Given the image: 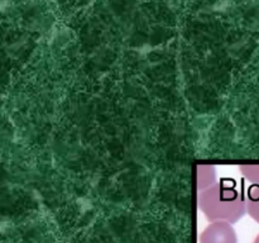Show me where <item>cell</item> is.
Masks as SVG:
<instances>
[{"label":"cell","mask_w":259,"mask_h":243,"mask_svg":"<svg viewBox=\"0 0 259 243\" xmlns=\"http://www.w3.org/2000/svg\"><path fill=\"white\" fill-rule=\"evenodd\" d=\"M197 207L210 223L234 224L247 213V199L234 180L223 179L209 189L197 192Z\"/></svg>","instance_id":"6da1fadb"},{"label":"cell","mask_w":259,"mask_h":243,"mask_svg":"<svg viewBox=\"0 0 259 243\" xmlns=\"http://www.w3.org/2000/svg\"><path fill=\"white\" fill-rule=\"evenodd\" d=\"M218 182L217 169L211 165H199L197 166V192L209 189Z\"/></svg>","instance_id":"3957f363"},{"label":"cell","mask_w":259,"mask_h":243,"mask_svg":"<svg viewBox=\"0 0 259 243\" xmlns=\"http://www.w3.org/2000/svg\"><path fill=\"white\" fill-rule=\"evenodd\" d=\"M239 170L245 179L249 180L253 184L259 185V165H245V166H240Z\"/></svg>","instance_id":"5b68a950"},{"label":"cell","mask_w":259,"mask_h":243,"mask_svg":"<svg viewBox=\"0 0 259 243\" xmlns=\"http://www.w3.org/2000/svg\"><path fill=\"white\" fill-rule=\"evenodd\" d=\"M245 199H247V213L252 219L259 224V185L253 184L250 185L248 189L247 194H245Z\"/></svg>","instance_id":"277c9868"},{"label":"cell","mask_w":259,"mask_h":243,"mask_svg":"<svg viewBox=\"0 0 259 243\" xmlns=\"http://www.w3.org/2000/svg\"><path fill=\"white\" fill-rule=\"evenodd\" d=\"M200 243H238L237 232L228 222H212L200 234Z\"/></svg>","instance_id":"7a4b0ae2"},{"label":"cell","mask_w":259,"mask_h":243,"mask_svg":"<svg viewBox=\"0 0 259 243\" xmlns=\"http://www.w3.org/2000/svg\"><path fill=\"white\" fill-rule=\"evenodd\" d=\"M254 243H259V234L257 235V237H255V239H254Z\"/></svg>","instance_id":"8992f818"}]
</instances>
